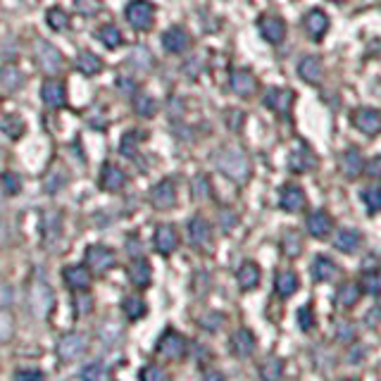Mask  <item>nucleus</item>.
Listing matches in <instances>:
<instances>
[{"mask_svg":"<svg viewBox=\"0 0 381 381\" xmlns=\"http://www.w3.org/2000/svg\"><path fill=\"white\" fill-rule=\"evenodd\" d=\"M298 77L308 84H319L324 77V67H322L319 57H303L298 62Z\"/></svg>","mask_w":381,"mask_h":381,"instance_id":"obj_25","label":"nucleus"},{"mask_svg":"<svg viewBox=\"0 0 381 381\" xmlns=\"http://www.w3.org/2000/svg\"><path fill=\"white\" fill-rule=\"evenodd\" d=\"M360 296H362L360 286L348 281V284H343L339 291H336V305H339V308H353V305L360 300Z\"/></svg>","mask_w":381,"mask_h":381,"instance_id":"obj_30","label":"nucleus"},{"mask_svg":"<svg viewBox=\"0 0 381 381\" xmlns=\"http://www.w3.org/2000/svg\"><path fill=\"white\" fill-rule=\"evenodd\" d=\"M48 24H50V29H55V31H64L69 26L67 12L60 8H53L50 12H48Z\"/></svg>","mask_w":381,"mask_h":381,"instance_id":"obj_43","label":"nucleus"},{"mask_svg":"<svg viewBox=\"0 0 381 381\" xmlns=\"http://www.w3.org/2000/svg\"><path fill=\"white\" fill-rule=\"evenodd\" d=\"M60 214L57 212H48L46 214V224H43V229H46V239H55V236H60Z\"/></svg>","mask_w":381,"mask_h":381,"instance_id":"obj_47","label":"nucleus"},{"mask_svg":"<svg viewBox=\"0 0 381 381\" xmlns=\"http://www.w3.org/2000/svg\"><path fill=\"white\" fill-rule=\"evenodd\" d=\"M205 381H224V374L217 372V369H207V372H205Z\"/></svg>","mask_w":381,"mask_h":381,"instance_id":"obj_58","label":"nucleus"},{"mask_svg":"<svg viewBox=\"0 0 381 381\" xmlns=\"http://www.w3.org/2000/svg\"><path fill=\"white\" fill-rule=\"evenodd\" d=\"M377 313H379V310H377V308H374V310H372V313H369V315H367V322H369V326H377Z\"/></svg>","mask_w":381,"mask_h":381,"instance_id":"obj_60","label":"nucleus"},{"mask_svg":"<svg viewBox=\"0 0 381 381\" xmlns=\"http://www.w3.org/2000/svg\"><path fill=\"white\" fill-rule=\"evenodd\" d=\"M15 381H43V372H39V369H19L15 374Z\"/></svg>","mask_w":381,"mask_h":381,"instance_id":"obj_53","label":"nucleus"},{"mask_svg":"<svg viewBox=\"0 0 381 381\" xmlns=\"http://www.w3.org/2000/svg\"><path fill=\"white\" fill-rule=\"evenodd\" d=\"M305 193L303 189H298V186H284L281 189V196H279V205H281V210L286 212H300L305 207Z\"/></svg>","mask_w":381,"mask_h":381,"instance_id":"obj_19","label":"nucleus"},{"mask_svg":"<svg viewBox=\"0 0 381 381\" xmlns=\"http://www.w3.org/2000/svg\"><path fill=\"white\" fill-rule=\"evenodd\" d=\"M379 162H381V160H379V158H374L372 162L367 165V167H362V171H367V174L377 176V174H379Z\"/></svg>","mask_w":381,"mask_h":381,"instance_id":"obj_57","label":"nucleus"},{"mask_svg":"<svg viewBox=\"0 0 381 381\" xmlns=\"http://www.w3.org/2000/svg\"><path fill=\"white\" fill-rule=\"evenodd\" d=\"M133 112L141 117H153L158 112V103L146 93H136L133 95Z\"/></svg>","mask_w":381,"mask_h":381,"instance_id":"obj_37","label":"nucleus"},{"mask_svg":"<svg viewBox=\"0 0 381 381\" xmlns=\"http://www.w3.org/2000/svg\"><path fill=\"white\" fill-rule=\"evenodd\" d=\"M189 241L196 248H205L207 243L212 241V229H210V224L205 222L203 217H193L189 219Z\"/></svg>","mask_w":381,"mask_h":381,"instance_id":"obj_16","label":"nucleus"},{"mask_svg":"<svg viewBox=\"0 0 381 381\" xmlns=\"http://www.w3.org/2000/svg\"><path fill=\"white\" fill-rule=\"evenodd\" d=\"M189 46H191V39H189V34L181 29V26H169V29L162 34V48L167 53L179 55V53H184Z\"/></svg>","mask_w":381,"mask_h":381,"instance_id":"obj_14","label":"nucleus"},{"mask_svg":"<svg viewBox=\"0 0 381 381\" xmlns=\"http://www.w3.org/2000/svg\"><path fill=\"white\" fill-rule=\"evenodd\" d=\"M62 279L72 291H89V286H91V272L82 265L64 267Z\"/></svg>","mask_w":381,"mask_h":381,"instance_id":"obj_15","label":"nucleus"},{"mask_svg":"<svg viewBox=\"0 0 381 381\" xmlns=\"http://www.w3.org/2000/svg\"><path fill=\"white\" fill-rule=\"evenodd\" d=\"M379 286H381V279L377 270H367L362 275V293H369V296H379Z\"/></svg>","mask_w":381,"mask_h":381,"instance_id":"obj_42","label":"nucleus"},{"mask_svg":"<svg viewBox=\"0 0 381 381\" xmlns=\"http://www.w3.org/2000/svg\"><path fill=\"white\" fill-rule=\"evenodd\" d=\"M222 324H224V317L219 313H210V315H205V317L201 319V326L205 331H219L222 329Z\"/></svg>","mask_w":381,"mask_h":381,"instance_id":"obj_50","label":"nucleus"},{"mask_svg":"<svg viewBox=\"0 0 381 381\" xmlns=\"http://www.w3.org/2000/svg\"><path fill=\"white\" fill-rule=\"evenodd\" d=\"M284 250H286L288 255H298L300 253V239H298V234L288 232L286 236H284Z\"/></svg>","mask_w":381,"mask_h":381,"instance_id":"obj_52","label":"nucleus"},{"mask_svg":"<svg viewBox=\"0 0 381 381\" xmlns=\"http://www.w3.org/2000/svg\"><path fill=\"white\" fill-rule=\"evenodd\" d=\"M255 77L248 72V69H234L232 72V91L241 98H248V95L255 93Z\"/></svg>","mask_w":381,"mask_h":381,"instance_id":"obj_20","label":"nucleus"},{"mask_svg":"<svg viewBox=\"0 0 381 381\" xmlns=\"http://www.w3.org/2000/svg\"><path fill=\"white\" fill-rule=\"evenodd\" d=\"M12 339V317L0 308V346Z\"/></svg>","mask_w":381,"mask_h":381,"instance_id":"obj_49","label":"nucleus"},{"mask_svg":"<svg viewBox=\"0 0 381 381\" xmlns=\"http://www.w3.org/2000/svg\"><path fill=\"white\" fill-rule=\"evenodd\" d=\"M124 17L136 31H148L155 21V5L148 0H131L124 10Z\"/></svg>","mask_w":381,"mask_h":381,"instance_id":"obj_2","label":"nucleus"},{"mask_svg":"<svg viewBox=\"0 0 381 381\" xmlns=\"http://www.w3.org/2000/svg\"><path fill=\"white\" fill-rule=\"evenodd\" d=\"M0 131L8 133L10 138H21L24 136V131H26V127H24V122H21L19 117L8 115V117L0 120Z\"/></svg>","mask_w":381,"mask_h":381,"instance_id":"obj_36","label":"nucleus"},{"mask_svg":"<svg viewBox=\"0 0 381 381\" xmlns=\"http://www.w3.org/2000/svg\"><path fill=\"white\" fill-rule=\"evenodd\" d=\"M122 310H124L127 319H131V322L146 317V313H148L146 303H143L141 298H136V296H129V298L122 300Z\"/></svg>","mask_w":381,"mask_h":381,"instance_id":"obj_33","label":"nucleus"},{"mask_svg":"<svg viewBox=\"0 0 381 381\" xmlns=\"http://www.w3.org/2000/svg\"><path fill=\"white\" fill-rule=\"evenodd\" d=\"M129 62H131L136 69H143V72L153 67V57H150V53L146 48H136V50L131 53V57H129Z\"/></svg>","mask_w":381,"mask_h":381,"instance_id":"obj_44","label":"nucleus"},{"mask_svg":"<svg viewBox=\"0 0 381 381\" xmlns=\"http://www.w3.org/2000/svg\"><path fill=\"white\" fill-rule=\"evenodd\" d=\"M298 326H300V331H310L315 326V310L310 303L298 310Z\"/></svg>","mask_w":381,"mask_h":381,"instance_id":"obj_46","label":"nucleus"},{"mask_svg":"<svg viewBox=\"0 0 381 381\" xmlns=\"http://www.w3.org/2000/svg\"><path fill=\"white\" fill-rule=\"evenodd\" d=\"M239 286L243 288V291H253L257 288V284H260V267L255 265V262H243V265L239 267Z\"/></svg>","mask_w":381,"mask_h":381,"instance_id":"obj_28","label":"nucleus"},{"mask_svg":"<svg viewBox=\"0 0 381 381\" xmlns=\"http://www.w3.org/2000/svg\"><path fill=\"white\" fill-rule=\"evenodd\" d=\"M353 122H355V127L360 129L362 133H367V136H374L381 129V115L377 110H357L355 115H353Z\"/></svg>","mask_w":381,"mask_h":381,"instance_id":"obj_24","label":"nucleus"},{"mask_svg":"<svg viewBox=\"0 0 381 381\" xmlns=\"http://www.w3.org/2000/svg\"><path fill=\"white\" fill-rule=\"evenodd\" d=\"M127 275H129V281L136 288H148L150 281H153V272H150V265L143 257H136V260L129 265Z\"/></svg>","mask_w":381,"mask_h":381,"instance_id":"obj_18","label":"nucleus"},{"mask_svg":"<svg viewBox=\"0 0 381 381\" xmlns=\"http://www.w3.org/2000/svg\"><path fill=\"white\" fill-rule=\"evenodd\" d=\"M313 277L317 279V281H334V279L339 277V267H336V262L331 260V257L319 255L315 257L313 262Z\"/></svg>","mask_w":381,"mask_h":381,"instance_id":"obj_27","label":"nucleus"},{"mask_svg":"<svg viewBox=\"0 0 381 381\" xmlns=\"http://www.w3.org/2000/svg\"><path fill=\"white\" fill-rule=\"evenodd\" d=\"M176 248H179V234H176V229L171 224L158 227V232H155V250L160 255H171Z\"/></svg>","mask_w":381,"mask_h":381,"instance_id":"obj_11","label":"nucleus"},{"mask_svg":"<svg viewBox=\"0 0 381 381\" xmlns=\"http://www.w3.org/2000/svg\"><path fill=\"white\" fill-rule=\"evenodd\" d=\"M74 5H77V10L86 17H91V15H98L100 10V3L98 0H74Z\"/></svg>","mask_w":381,"mask_h":381,"instance_id":"obj_51","label":"nucleus"},{"mask_svg":"<svg viewBox=\"0 0 381 381\" xmlns=\"http://www.w3.org/2000/svg\"><path fill=\"white\" fill-rule=\"evenodd\" d=\"M331 3H343V0H331Z\"/></svg>","mask_w":381,"mask_h":381,"instance_id":"obj_62","label":"nucleus"},{"mask_svg":"<svg viewBox=\"0 0 381 381\" xmlns=\"http://www.w3.org/2000/svg\"><path fill=\"white\" fill-rule=\"evenodd\" d=\"M127 245H129V253H131V255H133V253H136V255L141 253V243H138L136 239H131V241H129Z\"/></svg>","mask_w":381,"mask_h":381,"instance_id":"obj_59","label":"nucleus"},{"mask_svg":"<svg viewBox=\"0 0 381 381\" xmlns=\"http://www.w3.org/2000/svg\"><path fill=\"white\" fill-rule=\"evenodd\" d=\"M36 62L46 74H57L62 69V53L57 50L53 43L48 41H39L36 43Z\"/></svg>","mask_w":381,"mask_h":381,"instance_id":"obj_6","label":"nucleus"},{"mask_svg":"<svg viewBox=\"0 0 381 381\" xmlns=\"http://www.w3.org/2000/svg\"><path fill=\"white\" fill-rule=\"evenodd\" d=\"M98 39L103 46L107 48H117V46H122V34H120V29H117L115 24H105V26H100L98 29Z\"/></svg>","mask_w":381,"mask_h":381,"instance_id":"obj_38","label":"nucleus"},{"mask_svg":"<svg viewBox=\"0 0 381 381\" xmlns=\"http://www.w3.org/2000/svg\"><path fill=\"white\" fill-rule=\"evenodd\" d=\"M189 351V341L174 329H167L162 336L158 339V353L167 360H181Z\"/></svg>","mask_w":381,"mask_h":381,"instance_id":"obj_4","label":"nucleus"},{"mask_svg":"<svg viewBox=\"0 0 381 381\" xmlns=\"http://www.w3.org/2000/svg\"><path fill=\"white\" fill-rule=\"evenodd\" d=\"M41 98L48 107L57 110V107H62L67 103V89H64V84L57 82V79H48L41 89Z\"/></svg>","mask_w":381,"mask_h":381,"instance_id":"obj_12","label":"nucleus"},{"mask_svg":"<svg viewBox=\"0 0 381 381\" xmlns=\"http://www.w3.org/2000/svg\"><path fill=\"white\" fill-rule=\"evenodd\" d=\"M331 229H334V219H331L329 212L315 210L308 217V232L310 236H315V239H326V236L331 234Z\"/></svg>","mask_w":381,"mask_h":381,"instance_id":"obj_17","label":"nucleus"},{"mask_svg":"<svg viewBox=\"0 0 381 381\" xmlns=\"http://www.w3.org/2000/svg\"><path fill=\"white\" fill-rule=\"evenodd\" d=\"M86 346H89V343H86V336L72 331V334L60 336L55 351H57V357H60L62 362H74L86 353Z\"/></svg>","mask_w":381,"mask_h":381,"instance_id":"obj_5","label":"nucleus"},{"mask_svg":"<svg viewBox=\"0 0 381 381\" xmlns=\"http://www.w3.org/2000/svg\"><path fill=\"white\" fill-rule=\"evenodd\" d=\"M353 336H355V331H353V326L348 324V322H341V324L336 326V339L339 341L346 343V341H351Z\"/></svg>","mask_w":381,"mask_h":381,"instance_id":"obj_54","label":"nucleus"},{"mask_svg":"<svg viewBox=\"0 0 381 381\" xmlns=\"http://www.w3.org/2000/svg\"><path fill=\"white\" fill-rule=\"evenodd\" d=\"M315 165H317V158H315V153L310 148L300 146L291 153V158H288V167L293 171H298V174H305V171L315 169Z\"/></svg>","mask_w":381,"mask_h":381,"instance_id":"obj_22","label":"nucleus"},{"mask_svg":"<svg viewBox=\"0 0 381 381\" xmlns=\"http://www.w3.org/2000/svg\"><path fill=\"white\" fill-rule=\"evenodd\" d=\"M257 29H260L262 39H265L267 43H281L284 39H286V21L279 19V17H260V21H257Z\"/></svg>","mask_w":381,"mask_h":381,"instance_id":"obj_9","label":"nucleus"},{"mask_svg":"<svg viewBox=\"0 0 381 381\" xmlns=\"http://www.w3.org/2000/svg\"><path fill=\"white\" fill-rule=\"evenodd\" d=\"M284 374V362L279 357H270L260 364V379L262 381H279Z\"/></svg>","mask_w":381,"mask_h":381,"instance_id":"obj_34","label":"nucleus"},{"mask_svg":"<svg viewBox=\"0 0 381 381\" xmlns=\"http://www.w3.org/2000/svg\"><path fill=\"white\" fill-rule=\"evenodd\" d=\"M217 167L224 176L234 181H245L250 174V162L245 158V153L236 148H224L222 153L217 155Z\"/></svg>","mask_w":381,"mask_h":381,"instance_id":"obj_1","label":"nucleus"},{"mask_svg":"<svg viewBox=\"0 0 381 381\" xmlns=\"http://www.w3.org/2000/svg\"><path fill=\"white\" fill-rule=\"evenodd\" d=\"M360 198H362L364 205H367L369 214H377L379 212V207H381V189L377 184L367 186V189L360 193Z\"/></svg>","mask_w":381,"mask_h":381,"instance_id":"obj_39","label":"nucleus"},{"mask_svg":"<svg viewBox=\"0 0 381 381\" xmlns=\"http://www.w3.org/2000/svg\"><path fill=\"white\" fill-rule=\"evenodd\" d=\"M86 265L95 272V275H105L107 270L115 267V253L105 245H89L86 248Z\"/></svg>","mask_w":381,"mask_h":381,"instance_id":"obj_7","label":"nucleus"},{"mask_svg":"<svg viewBox=\"0 0 381 381\" xmlns=\"http://www.w3.org/2000/svg\"><path fill=\"white\" fill-rule=\"evenodd\" d=\"M64 184H67V171H64V167H53L50 171H48V176H46V191L48 193L60 191Z\"/></svg>","mask_w":381,"mask_h":381,"instance_id":"obj_41","label":"nucleus"},{"mask_svg":"<svg viewBox=\"0 0 381 381\" xmlns=\"http://www.w3.org/2000/svg\"><path fill=\"white\" fill-rule=\"evenodd\" d=\"M10 303H12V291H10V286L0 284V308H8Z\"/></svg>","mask_w":381,"mask_h":381,"instance_id":"obj_56","label":"nucleus"},{"mask_svg":"<svg viewBox=\"0 0 381 381\" xmlns=\"http://www.w3.org/2000/svg\"><path fill=\"white\" fill-rule=\"evenodd\" d=\"M232 348L239 357H250L255 353L257 343H255V334L250 329H239L232 336Z\"/></svg>","mask_w":381,"mask_h":381,"instance_id":"obj_23","label":"nucleus"},{"mask_svg":"<svg viewBox=\"0 0 381 381\" xmlns=\"http://www.w3.org/2000/svg\"><path fill=\"white\" fill-rule=\"evenodd\" d=\"M21 84H24V77H21V72L15 64H8V67L0 69V86H3L5 91L15 93V91H19Z\"/></svg>","mask_w":381,"mask_h":381,"instance_id":"obj_31","label":"nucleus"},{"mask_svg":"<svg viewBox=\"0 0 381 381\" xmlns=\"http://www.w3.org/2000/svg\"><path fill=\"white\" fill-rule=\"evenodd\" d=\"M0 207H3V189H0Z\"/></svg>","mask_w":381,"mask_h":381,"instance_id":"obj_61","label":"nucleus"},{"mask_svg":"<svg viewBox=\"0 0 381 381\" xmlns=\"http://www.w3.org/2000/svg\"><path fill=\"white\" fill-rule=\"evenodd\" d=\"M293 100H296V95H293L291 89H270L265 95V105L275 110L277 115H286L291 110Z\"/></svg>","mask_w":381,"mask_h":381,"instance_id":"obj_10","label":"nucleus"},{"mask_svg":"<svg viewBox=\"0 0 381 381\" xmlns=\"http://www.w3.org/2000/svg\"><path fill=\"white\" fill-rule=\"evenodd\" d=\"M138 379L141 381H169L167 372H165L162 367H158V364H146V367L141 369V374H138Z\"/></svg>","mask_w":381,"mask_h":381,"instance_id":"obj_45","label":"nucleus"},{"mask_svg":"<svg viewBox=\"0 0 381 381\" xmlns=\"http://www.w3.org/2000/svg\"><path fill=\"white\" fill-rule=\"evenodd\" d=\"M0 189H5L8 193H19V189H21V179L15 171H5L3 176H0Z\"/></svg>","mask_w":381,"mask_h":381,"instance_id":"obj_48","label":"nucleus"},{"mask_svg":"<svg viewBox=\"0 0 381 381\" xmlns=\"http://www.w3.org/2000/svg\"><path fill=\"white\" fill-rule=\"evenodd\" d=\"M360 234L355 232V229H341L339 234H336V241L334 245L341 250V253H355L357 248H360Z\"/></svg>","mask_w":381,"mask_h":381,"instance_id":"obj_29","label":"nucleus"},{"mask_svg":"<svg viewBox=\"0 0 381 381\" xmlns=\"http://www.w3.org/2000/svg\"><path fill=\"white\" fill-rule=\"evenodd\" d=\"M362 158L357 150H346V153L341 155V169L346 176H357L362 171Z\"/></svg>","mask_w":381,"mask_h":381,"instance_id":"obj_32","label":"nucleus"},{"mask_svg":"<svg viewBox=\"0 0 381 381\" xmlns=\"http://www.w3.org/2000/svg\"><path fill=\"white\" fill-rule=\"evenodd\" d=\"M150 203L158 210H169V207L176 205V186L171 179H165L150 191Z\"/></svg>","mask_w":381,"mask_h":381,"instance_id":"obj_8","label":"nucleus"},{"mask_svg":"<svg viewBox=\"0 0 381 381\" xmlns=\"http://www.w3.org/2000/svg\"><path fill=\"white\" fill-rule=\"evenodd\" d=\"M298 286H300V281H298V277H296V272H291V270H281L277 275V281H275V288H277V296L279 298H291L293 293L298 291Z\"/></svg>","mask_w":381,"mask_h":381,"instance_id":"obj_26","label":"nucleus"},{"mask_svg":"<svg viewBox=\"0 0 381 381\" xmlns=\"http://www.w3.org/2000/svg\"><path fill=\"white\" fill-rule=\"evenodd\" d=\"M346 381H357V379H346Z\"/></svg>","mask_w":381,"mask_h":381,"instance_id":"obj_63","label":"nucleus"},{"mask_svg":"<svg viewBox=\"0 0 381 381\" xmlns=\"http://www.w3.org/2000/svg\"><path fill=\"white\" fill-rule=\"evenodd\" d=\"M77 67L82 69L84 74H98L100 69H103V60H100L98 55H93V53L84 50V53H79V57H77Z\"/></svg>","mask_w":381,"mask_h":381,"instance_id":"obj_35","label":"nucleus"},{"mask_svg":"<svg viewBox=\"0 0 381 381\" xmlns=\"http://www.w3.org/2000/svg\"><path fill=\"white\" fill-rule=\"evenodd\" d=\"M29 305H31V315L36 319H46L53 313V305H55V296H53L50 286L46 281H36L29 291Z\"/></svg>","mask_w":381,"mask_h":381,"instance_id":"obj_3","label":"nucleus"},{"mask_svg":"<svg viewBox=\"0 0 381 381\" xmlns=\"http://www.w3.org/2000/svg\"><path fill=\"white\" fill-rule=\"evenodd\" d=\"M124 184H127L124 171L117 167V165H110V162H107L105 167H103V171H100V186H103L105 191L115 193V191H122V189H124Z\"/></svg>","mask_w":381,"mask_h":381,"instance_id":"obj_21","label":"nucleus"},{"mask_svg":"<svg viewBox=\"0 0 381 381\" xmlns=\"http://www.w3.org/2000/svg\"><path fill=\"white\" fill-rule=\"evenodd\" d=\"M219 217H222V229H224V232H232V229L236 227V214L234 212L222 210V214H219Z\"/></svg>","mask_w":381,"mask_h":381,"instance_id":"obj_55","label":"nucleus"},{"mask_svg":"<svg viewBox=\"0 0 381 381\" xmlns=\"http://www.w3.org/2000/svg\"><path fill=\"white\" fill-rule=\"evenodd\" d=\"M105 364L100 360H93L89 362L86 367H82V372H79V377H82V381H105Z\"/></svg>","mask_w":381,"mask_h":381,"instance_id":"obj_40","label":"nucleus"},{"mask_svg":"<svg viewBox=\"0 0 381 381\" xmlns=\"http://www.w3.org/2000/svg\"><path fill=\"white\" fill-rule=\"evenodd\" d=\"M303 26H305V31H308L310 39L319 41V39H324V34L329 31V17H326L322 10H310L303 19Z\"/></svg>","mask_w":381,"mask_h":381,"instance_id":"obj_13","label":"nucleus"}]
</instances>
